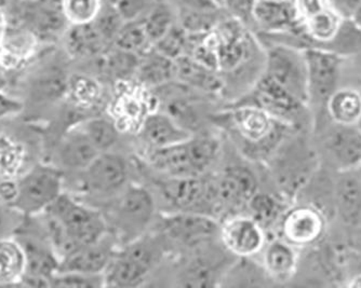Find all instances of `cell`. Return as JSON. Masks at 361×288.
Wrapping results in <instances>:
<instances>
[{"label": "cell", "instance_id": "3", "mask_svg": "<svg viewBox=\"0 0 361 288\" xmlns=\"http://www.w3.org/2000/svg\"><path fill=\"white\" fill-rule=\"evenodd\" d=\"M25 253L26 271L19 286L50 287L52 277L60 269V259L49 241L42 217L24 216L14 233Z\"/></svg>", "mask_w": 361, "mask_h": 288}, {"label": "cell", "instance_id": "5", "mask_svg": "<svg viewBox=\"0 0 361 288\" xmlns=\"http://www.w3.org/2000/svg\"><path fill=\"white\" fill-rule=\"evenodd\" d=\"M159 258V251L142 238L117 247L104 271L105 287H137L145 283Z\"/></svg>", "mask_w": 361, "mask_h": 288}, {"label": "cell", "instance_id": "24", "mask_svg": "<svg viewBox=\"0 0 361 288\" xmlns=\"http://www.w3.org/2000/svg\"><path fill=\"white\" fill-rule=\"evenodd\" d=\"M97 74L104 79L119 81L133 79L139 66L140 56L117 46H109L102 54L93 58Z\"/></svg>", "mask_w": 361, "mask_h": 288}, {"label": "cell", "instance_id": "10", "mask_svg": "<svg viewBox=\"0 0 361 288\" xmlns=\"http://www.w3.org/2000/svg\"><path fill=\"white\" fill-rule=\"evenodd\" d=\"M12 24L30 30L40 44H44L62 39L70 26L63 13L61 0H21L16 5V21Z\"/></svg>", "mask_w": 361, "mask_h": 288}, {"label": "cell", "instance_id": "20", "mask_svg": "<svg viewBox=\"0 0 361 288\" xmlns=\"http://www.w3.org/2000/svg\"><path fill=\"white\" fill-rule=\"evenodd\" d=\"M176 80L194 90L208 94H218L224 89V82L218 70L202 64L192 56L184 54L174 60Z\"/></svg>", "mask_w": 361, "mask_h": 288}, {"label": "cell", "instance_id": "6", "mask_svg": "<svg viewBox=\"0 0 361 288\" xmlns=\"http://www.w3.org/2000/svg\"><path fill=\"white\" fill-rule=\"evenodd\" d=\"M46 213L54 217L81 246L102 240L109 234L103 213L68 192H63Z\"/></svg>", "mask_w": 361, "mask_h": 288}, {"label": "cell", "instance_id": "12", "mask_svg": "<svg viewBox=\"0 0 361 288\" xmlns=\"http://www.w3.org/2000/svg\"><path fill=\"white\" fill-rule=\"evenodd\" d=\"M71 74L62 58L49 54L36 65L27 77L28 99L32 103L46 104L65 99Z\"/></svg>", "mask_w": 361, "mask_h": 288}, {"label": "cell", "instance_id": "11", "mask_svg": "<svg viewBox=\"0 0 361 288\" xmlns=\"http://www.w3.org/2000/svg\"><path fill=\"white\" fill-rule=\"evenodd\" d=\"M159 228L168 240L194 249L209 244L219 237L220 223L211 215L172 211L162 215Z\"/></svg>", "mask_w": 361, "mask_h": 288}, {"label": "cell", "instance_id": "19", "mask_svg": "<svg viewBox=\"0 0 361 288\" xmlns=\"http://www.w3.org/2000/svg\"><path fill=\"white\" fill-rule=\"evenodd\" d=\"M64 52L73 60L91 61L109 48L93 22L70 25L62 37Z\"/></svg>", "mask_w": 361, "mask_h": 288}, {"label": "cell", "instance_id": "30", "mask_svg": "<svg viewBox=\"0 0 361 288\" xmlns=\"http://www.w3.org/2000/svg\"><path fill=\"white\" fill-rule=\"evenodd\" d=\"M264 269L271 277L278 280L287 279L293 273L295 257L288 245L271 242L265 249Z\"/></svg>", "mask_w": 361, "mask_h": 288}, {"label": "cell", "instance_id": "18", "mask_svg": "<svg viewBox=\"0 0 361 288\" xmlns=\"http://www.w3.org/2000/svg\"><path fill=\"white\" fill-rule=\"evenodd\" d=\"M109 235V234H107ZM79 247L70 256L61 261L59 271H75L88 275H104L117 246L107 239Z\"/></svg>", "mask_w": 361, "mask_h": 288}, {"label": "cell", "instance_id": "47", "mask_svg": "<svg viewBox=\"0 0 361 288\" xmlns=\"http://www.w3.org/2000/svg\"><path fill=\"white\" fill-rule=\"evenodd\" d=\"M352 286L355 287H361V277H357L355 282H353Z\"/></svg>", "mask_w": 361, "mask_h": 288}, {"label": "cell", "instance_id": "31", "mask_svg": "<svg viewBox=\"0 0 361 288\" xmlns=\"http://www.w3.org/2000/svg\"><path fill=\"white\" fill-rule=\"evenodd\" d=\"M113 46L141 56L153 46L146 35L141 20L126 21L114 40Z\"/></svg>", "mask_w": 361, "mask_h": 288}, {"label": "cell", "instance_id": "13", "mask_svg": "<svg viewBox=\"0 0 361 288\" xmlns=\"http://www.w3.org/2000/svg\"><path fill=\"white\" fill-rule=\"evenodd\" d=\"M219 238L224 249L237 258H251L265 244L264 229L248 214L229 215L220 224Z\"/></svg>", "mask_w": 361, "mask_h": 288}, {"label": "cell", "instance_id": "17", "mask_svg": "<svg viewBox=\"0 0 361 288\" xmlns=\"http://www.w3.org/2000/svg\"><path fill=\"white\" fill-rule=\"evenodd\" d=\"M137 135L146 149L153 150L183 143L194 133L180 125L169 113L157 109L146 117Z\"/></svg>", "mask_w": 361, "mask_h": 288}, {"label": "cell", "instance_id": "4", "mask_svg": "<svg viewBox=\"0 0 361 288\" xmlns=\"http://www.w3.org/2000/svg\"><path fill=\"white\" fill-rule=\"evenodd\" d=\"M64 172L54 163H36L16 178V196L11 208L22 216L46 212L65 192Z\"/></svg>", "mask_w": 361, "mask_h": 288}, {"label": "cell", "instance_id": "40", "mask_svg": "<svg viewBox=\"0 0 361 288\" xmlns=\"http://www.w3.org/2000/svg\"><path fill=\"white\" fill-rule=\"evenodd\" d=\"M257 0H225L224 9L229 15L247 26L253 24V8Z\"/></svg>", "mask_w": 361, "mask_h": 288}, {"label": "cell", "instance_id": "41", "mask_svg": "<svg viewBox=\"0 0 361 288\" xmlns=\"http://www.w3.org/2000/svg\"><path fill=\"white\" fill-rule=\"evenodd\" d=\"M174 11H214L221 9L212 0H167Z\"/></svg>", "mask_w": 361, "mask_h": 288}, {"label": "cell", "instance_id": "25", "mask_svg": "<svg viewBox=\"0 0 361 288\" xmlns=\"http://www.w3.org/2000/svg\"><path fill=\"white\" fill-rule=\"evenodd\" d=\"M25 271L21 244L14 237L0 239V286H19Z\"/></svg>", "mask_w": 361, "mask_h": 288}, {"label": "cell", "instance_id": "7", "mask_svg": "<svg viewBox=\"0 0 361 288\" xmlns=\"http://www.w3.org/2000/svg\"><path fill=\"white\" fill-rule=\"evenodd\" d=\"M156 188L173 211L202 213L216 217V182L204 175L166 177L156 182Z\"/></svg>", "mask_w": 361, "mask_h": 288}, {"label": "cell", "instance_id": "38", "mask_svg": "<svg viewBox=\"0 0 361 288\" xmlns=\"http://www.w3.org/2000/svg\"><path fill=\"white\" fill-rule=\"evenodd\" d=\"M158 0H117V10L125 21L142 20Z\"/></svg>", "mask_w": 361, "mask_h": 288}, {"label": "cell", "instance_id": "33", "mask_svg": "<svg viewBox=\"0 0 361 288\" xmlns=\"http://www.w3.org/2000/svg\"><path fill=\"white\" fill-rule=\"evenodd\" d=\"M63 13L70 25H81L94 21L102 8L103 0H61Z\"/></svg>", "mask_w": 361, "mask_h": 288}, {"label": "cell", "instance_id": "23", "mask_svg": "<svg viewBox=\"0 0 361 288\" xmlns=\"http://www.w3.org/2000/svg\"><path fill=\"white\" fill-rule=\"evenodd\" d=\"M135 79L151 90L165 86L176 80V62L158 52L153 46L140 56Z\"/></svg>", "mask_w": 361, "mask_h": 288}, {"label": "cell", "instance_id": "9", "mask_svg": "<svg viewBox=\"0 0 361 288\" xmlns=\"http://www.w3.org/2000/svg\"><path fill=\"white\" fill-rule=\"evenodd\" d=\"M81 192L85 196L113 198L128 184L129 168L123 156L116 152H101L79 172Z\"/></svg>", "mask_w": 361, "mask_h": 288}, {"label": "cell", "instance_id": "1", "mask_svg": "<svg viewBox=\"0 0 361 288\" xmlns=\"http://www.w3.org/2000/svg\"><path fill=\"white\" fill-rule=\"evenodd\" d=\"M156 201L153 194L141 184H128L111 198L106 214L109 232L115 235L119 245L142 238L155 219Z\"/></svg>", "mask_w": 361, "mask_h": 288}, {"label": "cell", "instance_id": "32", "mask_svg": "<svg viewBox=\"0 0 361 288\" xmlns=\"http://www.w3.org/2000/svg\"><path fill=\"white\" fill-rule=\"evenodd\" d=\"M330 111L338 123L352 125L361 117V97L354 91H340L330 101Z\"/></svg>", "mask_w": 361, "mask_h": 288}, {"label": "cell", "instance_id": "29", "mask_svg": "<svg viewBox=\"0 0 361 288\" xmlns=\"http://www.w3.org/2000/svg\"><path fill=\"white\" fill-rule=\"evenodd\" d=\"M141 21L146 35L154 46L174 25L176 14L167 0H158Z\"/></svg>", "mask_w": 361, "mask_h": 288}, {"label": "cell", "instance_id": "2", "mask_svg": "<svg viewBox=\"0 0 361 288\" xmlns=\"http://www.w3.org/2000/svg\"><path fill=\"white\" fill-rule=\"evenodd\" d=\"M219 141L209 135H192L183 143L149 150L146 160L166 177L204 175L216 161Z\"/></svg>", "mask_w": 361, "mask_h": 288}, {"label": "cell", "instance_id": "14", "mask_svg": "<svg viewBox=\"0 0 361 288\" xmlns=\"http://www.w3.org/2000/svg\"><path fill=\"white\" fill-rule=\"evenodd\" d=\"M225 120L249 157L253 148L257 149V146L263 145L273 133L271 115L251 105L233 104L226 111Z\"/></svg>", "mask_w": 361, "mask_h": 288}, {"label": "cell", "instance_id": "49", "mask_svg": "<svg viewBox=\"0 0 361 288\" xmlns=\"http://www.w3.org/2000/svg\"><path fill=\"white\" fill-rule=\"evenodd\" d=\"M103 1H107V3L115 4L116 3L117 0H103Z\"/></svg>", "mask_w": 361, "mask_h": 288}, {"label": "cell", "instance_id": "44", "mask_svg": "<svg viewBox=\"0 0 361 288\" xmlns=\"http://www.w3.org/2000/svg\"><path fill=\"white\" fill-rule=\"evenodd\" d=\"M299 3L300 9L306 14L307 18L324 8L322 6V0H299Z\"/></svg>", "mask_w": 361, "mask_h": 288}, {"label": "cell", "instance_id": "43", "mask_svg": "<svg viewBox=\"0 0 361 288\" xmlns=\"http://www.w3.org/2000/svg\"><path fill=\"white\" fill-rule=\"evenodd\" d=\"M332 10L346 19H352L353 14L361 7V0H331Z\"/></svg>", "mask_w": 361, "mask_h": 288}, {"label": "cell", "instance_id": "48", "mask_svg": "<svg viewBox=\"0 0 361 288\" xmlns=\"http://www.w3.org/2000/svg\"><path fill=\"white\" fill-rule=\"evenodd\" d=\"M213 3L218 5L219 7L224 8L225 0H212Z\"/></svg>", "mask_w": 361, "mask_h": 288}, {"label": "cell", "instance_id": "27", "mask_svg": "<svg viewBox=\"0 0 361 288\" xmlns=\"http://www.w3.org/2000/svg\"><path fill=\"white\" fill-rule=\"evenodd\" d=\"M322 223L315 212L306 208L290 213L283 224V232L291 242L307 243L319 234Z\"/></svg>", "mask_w": 361, "mask_h": 288}, {"label": "cell", "instance_id": "8", "mask_svg": "<svg viewBox=\"0 0 361 288\" xmlns=\"http://www.w3.org/2000/svg\"><path fill=\"white\" fill-rule=\"evenodd\" d=\"M116 91L111 103V115L121 131L137 133L149 113L157 111L158 97L151 89L137 82L135 78L115 83Z\"/></svg>", "mask_w": 361, "mask_h": 288}, {"label": "cell", "instance_id": "15", "mask_svg": "<svg viewBox=\"0 0 361 288\" xmlns=\"http://www.w3.org/2000/svg\"><path fill=\"white\" fill-rule=\"evenodd\" d=\"M257 192V178L250 168L241 165L225 168L216 180L218 213L225 210L227 216L239 214L237 211L247 208Z\"/></svg>", "mask_w": 361, "mask_h": 288}, {"label": "cell", "instance_id": "45", "mask_svg": "<svg viewBox=\"0 0 361 288\" xmlns=\"http://www.w3.org/2000/svg\"><path fill=\"white\" fill-rule=\"evenodd\" d=\"M7 26L8 19L6 18V14L5 12H4L3 8L0 7V40H1V38H3Z\"/></svg>", "mask_w": 361, "mask_h": 288}, {"label": "cell", "instance_id": "16", "mask_svg": "<svg viewBox=\"0 0 361 288\" xmlns=\"http://www.w3.org/2000/svg\"><path fill=\"white\" fill-rule=\"evenodd\" d=\"M101 154L94 147L85 132L78 125L68 127L63 133L58 142L54 157V165L58 166L63 172H74L79 173L82 171L95 158Z\"/></svg>", "mask_w": 361, "mask_h": 288}, {"label": "cell", "instance_id": "35", "mask_svg": "<svg viewBox=\"0 0 361 288\" xmlns=\"http://www.w3.org/2000/svg\"><path fill=\"white\" fill-rule=\"evenodd\" d=\"M125 22L115 4L103 1L102 8L93 21V24L100 32L101 36L104 38L105 42L109 46H113L114 40L118 35L119 30L123 27Z\"/></svg>", "mask_w": 361, "mask_h": 288}, {"label": "cell", "instance_id": "46", "mask_svg": "<svg viewBox=\"0 0 361 288\" xmlns=\"http://www.w3.org/2000/svg\"><path fill=\"white\" fill-rule=\"evenodd\" d=\"M350 20L354 22L357 27L361 28V7L356 10V12L353 14L352 19Z\"/></svg>", "mask_w": 361, "mask_h": 288}, {"label": "cell", "instance_id": "21", "mask_svg": "<svg viewBox=\"0 0 361 288\" xmlns=\"http://www.w3.org/2000/svg\"><path fill=\"white\" fill-rule=\"evenodd\" d=\"M298 13L295 0H257L253 8V24L265 32H277L297 21Z\"/></svg>", "mask_w": 361, "mask_h": 288}, {"label": "cell", "instance_id": "22", "mask_svg": "<svg viewBox=\"0 0 361 288\" xmlns=\"http://www.w3.org/2000/svg\"><path fill=\"white\" fill-rule=\"evenodd\" d=\"M104 96L102 83L94 76L87 74L71 75L65 99L68 106L79 115L94 113Z\"/></svg>", "mask_w": 361, "mask_h": 288}, {"label": "cell", "instance_id": "39", "mask_svg": "<svg viewBox=\"0 0 361 288\" xmlns=\"http://www.w3.org/2000/svg\"><path fill=\"white\" fill-rule=\"evenodd\" d=\"M23 217L7 203L0 200V239L13 237Z\"/></svg>", "mask_w": 361, "mask_h": 288}, {"label": "cell", "instance_id": "34", "mask_svg": "<svg viewBox=\"0 0 361 288\" xmlns=\"http://www.w3.org/2000/svg\"><path fill=\"white\" fill-rule=\"evenodd\" d=\"M307 28L310 35L316 39L326 42L338 35L341 26V16L332 9H322L307 18Z\"/></svg>", "mask_w": 361, "mask_h": 288}, {"label": "cell", "instance_id": "37", "mask_svg": "<svg viewBox=\"0 0 361 288\" xmlns=\"http://www.w3.org/2000/svg\"><path fill=\"white\" fill-rule=\"evenodd\" d=\"M50 287H105L104 275L58 271L50 281Z\"/></svg>", "mask_w": 361, "mask_h": 288}, {"label": "cell", "instance_id": "28", "mask_svg": "<svg viewBox=\"0 0 361 288\" xmlns=\"http://www.w3.org/2000/svg\"><path fill=\"white\" fill-rule=\"evenodd\" d=\"M26 151L20 142L0 133V180H16L23 173Z\"/></svg>", "mask_w": 361, "mask_h": 288}, {"label": "cell", "instance_id": "36", "mask_svg": "<svg viewBox=\"0 0 361 288\" xmlns=\"http://www.w3.org/2000/svg\"><path fill=\"white\" fill-rule=\"evenodd\" d=\"M188 44V34L176 21L165 35L154 44V48L171 60H176L186 54Z\"/></svg>", "mask_w": 361, "mask_h": 288}, {"label": "cell", "instance_id": "42", "mask_svg": "<svg viewBox=\"0 0 361 288\" xmlns=\"http://www.w3.org/2000/svg\"><path fill=\"white\" fill-rule=\"evenodd\" d=\"M21 99L11 96L4 90H0V121L13 117L21 113L24 108Z\"/></svg>", "mask_w": 361, "mask_h": 288}, {"label": "cell", "instance_id": "26", "mask_svg": "<svg viewBox=\"0 0 361 288\" xmlns=\"http://www.w3.org/2000/svg\"><path fill=\"white\" fill-rule=\"evenodd\" d=\"M100 152L109 151L118 142L121 130L111 117L93 115L77 123Z\"/></svg>", "mask_w": 361, "mask_h": 288}]
</instances>
